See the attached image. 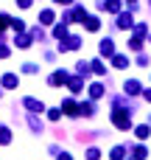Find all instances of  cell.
Returning a JSON list of instances; mask_svg holds the SVG:
<instances>
[{"instance_id": "obj_1", "label": "cell", "mask_w": 151, "mask_h": 160, "mask_svg": "<svg viewBox=\"0 0 151 160\" xmlns=\"http://www.w3.org/2000/svg\"><path fill=\"white\" fill-rule=\"evenodd\" d=\"M112 124H115L118 129H129V127H132V112H126V110H115V112H112Z\"/></svg>"}, {"instance_id": "obj_2", "label": "cell", "mask_w": 151, "mask_h": 160, "mask_svg": "<svg viewBox=\"0 0 151 160\" xmlns=\"http://www.w3.org/2000/svg\"><path fill=\"white\" fill-rule=\"evenodd\" d=\"M98 51H101V56H109V59H112V56H115V42L106 37V39L98 42Z\"/></svg>"}, {"instance_id": "obj_3", "label": "cell", "mask_w": 151, "mask_h": 160, "mask_svg": "<svg viewBox=\"0 0 151 160\" xmlns=\"http://www.w3.org/2000/svg\"><path fill=\"white\" fill-rule=\"evenodd\" d=\"M123 93H126V96H137V93H140V82H137V79H129V82L123 84Z\"/></svg>"}, {"instance_id": "obj_4", "label": "cell", "mask_w": 151, "mask_h": 160, "mask_svg": "<svg viewBox=\"0 0 151 160\" xmlns=\"http://www.w3.org/2000/svg\"><path fill=\"white\" fill-rule=\"evenodd\" d=\"M78 45H81V39H78V37H67V39L59 45V48H62V51H76Z\"/></svg>"}, {"instance_id": "obj_5", "label": "cell", "mask_w": 151, "mask_h": 160, "mask_svg": "<svg viewBox=\"0 0 151 160\" xmlns=\"http://www.w3.org/2000/svg\"><path fill=\"white\" fill-rule=\"evenodd\" d=\"M59 110H62L64 115H78V104H76V101H70V98H67V101H64Z\"/></svg>"}, {"instance_id": "obj_6", "label": "cell", "mask_w": 151, "mask_h": 160, "mask_svg": "<svg viewBox=\"0 0 151 160\" xmlns=\"http://www.w3.org/2000/svg\"><path fill=\"white\" fill-rule=\"evenodd\" d=\"M112 68H120V70H123V68H129V56L115 53V56H112Z\"/></svg>"}, {"instance_id": "obj_7", "label": "cell", "mask_w": 151, "mask_h": 160, "mask_svg": "<svg viewBox=\"0 0 151 160\" xmlns=\"http://www.w3.org/2000/svg\"><path fill=\"white\" fill-rule=\"evenodd\" d=\"M22 104H25L28 110H34V112H42V110H45V104L36 101V98H22Z\"/></svg>"}, {"instance_id": "obj_8", "label": "cell", "mask_w": 151, "mask_h": 160, "mask_svg": "<svg viewBox=\"0 0 151 160\" xmlns=\"http://www.w3.org/2000/svg\"><path fill=\"white\" fill-rule=\"evenodd\" d=\"M132 25H134L132 14H118V28H132Z\"/></svg>"}, {"instance_id": "obj_9", "label": "cell", "mask_w": 151, "mask_h": 160, "mask_svg": "<svg viewBox=\"0 0 151 160\" xmlns=\"http://www.w3.org/2000/svg\"><path fill=\"white\" fill-rule=\"evenodd\" d=\"M64 82H70V76H67L64 70H56V73L50 76V84H64Z\"/></svg>"}, {"instance_id": "obj_10", "label": "cell", "mask_w": 151, "mask_h": 160, "mask_svg": "<svg viewBox=\"0 0 151 160\" xmlns=\"http://www.w3.org/2000/svg\"><path fill=\"white\" fill-rule=\"evenodd\" d=\"M134 135H137V141H146V138L151 135V127H149V124H140V127L134 129Z\"/></svg>"}, {"instance_id": "obj_11", "label": "cell", "mask_w": 151, "mask_h": 160, "mask_svg": "<svg viewBox=\"0 0 151 160\" xmlns=\"http://www.w3.org/2000/svg\"><path fill=\"white\" fill-rule=\"evenodd\" d=\"M78 115H95V107H92L90 101H81V104H78Z\"/></svg>"}, {"instance_id": "obj_12", "label": "cell", "mask_w": 151, "mask_h": 160, "mask_svg": "<svg viewBox=\"0 0 151 160\" xmlns=\"http://www.w3.org/2000/svg\"><path fill=\"white\" fill-rule=\"evenodd\" d=\"M123 158H126V146H115L109 152V160H123Z\"/></svg>"}, {"instance_id": "obj_13", "label": "cell", "mask_w": 151, "mask_h": 160, "mask_svg": "<svg viewBox=\"0 0 151 160\" xmlns=\"http://www.w3.org/2000/svg\"><path fill=\"white\" fill-rule=\"evenodd\" d=\"M84 22H87V31H98L101 28V20L98 17H84Z\"/></svg>"}, {"instance_id": "obj_14", "label": "cell", "mask_w": 151, "mask_h": 160, "mask_svg": "<svg viewBox=\"0 0 151 160\" xmlns=\"http://www.w3.org/2000/svg\"><path fill=\"white\" fill-rule=\"evenodd\" d=\"M17 82H20V79H17L14 73H6V76H3V87H8V90H11V87H17Z\"/></svg>"}, {"instance_id": "obj_15", "label": "cell", "mask_w": 151, "mask_h": 160, "mask_svg": "<svg viewBox=\"0 0 151 160\" xmlns=\"http://www.w3.org/2000/svg\"><path fill=\"white\" fill-rule=\"evenodd\" d=\"M132 155H134V160H146L149 158V149H146V146H134Z\"/></svg>"}, {"instance_id": "obj_16", "label": "cell", "mask_w": 151, "mask_h": 160, "mask_svg": "<svg viewBox=\"0 0 151 160\" xmlns=\"http://www.w3.org/2000/svg\"><path fill=\"white\" fill-rule=\"evenodd\" d=\"M90 96H92V98H101V96H104V84H98V82H95V84L90 87Z\"/></svg>"}, {"instance_id": "obj_17", "label": "cell", "mask_w": 151, "mask_h": 160, "mask_svg": "<svg viewBox=\"0 0 151 160\" xmlns=\"http://www.w3.org/2000/svg\"><path fill=\"white\" fill-rule=\"evenodd\" d=\"M84 17H87V11H84L81 6H78V8H73V20H76V22H84Z\"/></svg>"}, {"instance_id": "obj_18", "label": "cell", "mask_w": 151, "mask_h": 160, "mask_svg": "<svg viewBox=\"0 0 151 160\" xmlns=\"http://www.w3.org/2000/svg\"><path fill=\"white\" fill-rule=\"evenodd\" d=\"M90 68H92V70H95L98 76H104V73H106V68H104V62H101V59H95V62H92Z\"/></svg>"}, {"instance_id": "obj_19", "label": "cell", "mask_w": 151, "mask_h": 160, "mask_svg": "<svg viewBox=\"0 0 151 160\" xmlns=\"http://www.w3.org/2000/svg\"><path fill=\"white\" fill-rule=\"evenodd\" d=\"M129 48H132V51H140V48H143V39H140V37H132V39H129Z\"/></svg>"}, {"instance_id": "obj_20", "label": "cell", "mask_w": 151, "mask_h": 160, "mask_svg": "<svg viewBox=\"0 0 151 160\" xmlns=\"http://www.w3.org/2000/svg\"><path fill=\"white\" fill-rule=\"evenodd\" d=\"M39 20H42V22H53V11H50V8H45V11L39 14Z\"/></svg>"}, {"instance_id": "obj_21", "label": "cell", "mask_w": 151, "mask_h": 160, "mask_svg": "<svg viewBox=\"0 0 151 160\" xmlns=\"http://www.w3.org/2000/svg\"><path fill=\"white\" fill-rule=\"evenodd\" d=\"M8 25H11V28H14V31H20V34H22V31H25V22H22V20H11V22H8Z\"/></svg>"}, {"instance_id": "obj_22", "label": "cell", "mask_w": 151, "mask_h": 160, "mask_svg": "<svg viewBox=\"0 0 151 160\" xmlns=\"http://www.w3.org/2000/svg\"><path fill=\"white\" fill-rule=\"evenodd\" d=\"M8 141H11V132L6 127H0V143H8Z\"/></svg>"}, {"instance_id": "obj_23", "label": "cell", "mask_w": 151, "mask_h": 160, "mask_svg": "<svg viewBox=\"0 0 151 160\" xmlns=\"http://www.w3.org/2000/svg\"><path fill=\"white\" fill-rule=\"evenodd\" d=\"M76 68H78V76H87V73H90V65H87V62H78Z\"/></svg>"}, {"instance_id": "obj_24", "label": "cell", "mask_w": 151, "mask_h": 160, "mask_svg": "<svg viewBox=\"0 0 151 160\" xmlns=\"http://www.w3.org/2000/svg\"><path fill=\"white\" fill-rule=\"evenodd\" d=\"M59 115H62V110H59V107H53V110H48V118H50V121H59Z\"/></svg>"}, {"instance_id": "obj_25", "label": "cell", "mask_w": 151, "mask_h": 160, "mask_svg": "<svg viewBox=\"0 0 151 160\" xmlns=\"http://www.w3.org/2000/svg\"><path fill=\"white\" fill-rule=\"evenodd\" d=\"M87 160H101V152L98 149H87Z\"/></svg>"}, {"instance_id": "obj_26", "label": "cell", "mask_w": 151, "mask_h": 160, "mask_svg": "<svg viewBox=\"0 0 151 160\" xmlns=\"http://www.w3.org/2000/svg\"><path fill=\"white\" fill-rule=\"evenodd\" d=\"M17 48H31V39H28V37H20V39H17Z\"/></svg>"}, {"instance_id": "obj_27", "label": "cell", "mask_w": 151, "mask_h": 160, "mask_svg": "<svg viewBox=\"0 0 151 160\" xmlns=\"http://www.w3.org/2000/svg\"><path fill=\"white\" fill-rule=\"evenodd\" d=\"M70 90L78 93V90H81V79H70Z\"/></svg>"}, {"instance_id": "obj_28", "label": "cell", "mask_w": 151, "mask_h": 160, "mask_svg": "<svg viewBox=\"0 0 151 160\" xmlns=\"http://www.w3.org/2000/svg\"><path fill=\"white\" fill-rule=\"evenodd\" d=\"M28 124H31V129H34V132H39V129H42V124H39V121H36V118H34V115H31V118H28Z\"/></svg>"}, {"instance_id": "obj_29", "label": "cell", "mask_w": 151, "mask_h": 160, "mask_svg": "<svg viewBox=\"0 0 151 160\" xmlns=\"http://www.w3.org/2000/svg\"><path fill=\"white\" fill-rule=\"evenodd\" d=\"M53 34H56V37H59V39H62V37H64V34H67V25H56V31H53Z\"/></svg>"}, {"instance_id": "obj_30", "label": "cell", "mask_w": 151, "mask_h": 160, "mask_svg": "<svg viewBox=\"0 0 151 160\" xmlns=\"http://www.w3.org/2000/svg\"><path fill=\"white\" fill-rule=\"evenodd\" d=\"M8 22H11V17H8V14H0V31H3Z\"/></svg>"}, {"instance_id": "obj_31", "label": "cell", "mask_w": 151, "mask_h": 160, "mask_svg": "<svg viewBox=\"0 0 151 160\" xmlns=\"http://www.w3.org/2000/svg\"><path fill=\"white\" fill-rule=\"evenodd\" d=\"M56 160H73V158H70L67 152H62V155H59V158H56Z\"/></svg>"}, {"instance_id": "obj_32", "label": "cell", "mask_w": 151, "mask_h": 160, "mask_svg": "<svg viewBox=\"0 0 151 160\" xmlns=\"http://www.w3.org/2000/svg\"><path fill=\"white\" fill-rule=\"evenodd\" d=\"M8 56V48H0V59H6Z\"/></svg>"}, {"instance_id": "obj_33", "label": "cell", "mask_w": 151, "mask_h": 160, "mask_svg": "<svg viewBox=\"0 0 151 160\" xmlns=\"http://www.w3.org/2000/svg\"><path fill=\"white\" fill-rule=\"evenodd\" d=\"M17 3H20L22 8H28V6H31V0H17Z\"/></svg>"}, {"instance_id": "obj_34", "label": "cell", "mask_w": 151, "mask_h": 160, "mask_svg": "<svg viewBox=\"0 0 151 160\" xmlns=\"http://www.w3.org/2000/svg\"><path fill=\"white\" fill-rule=\"evenodd\" d=\"M59 3H62V6H70V3H73V0H59Z\"/></svg>"}, {"instance_id": "obj_35", "label": "cell", "mask_w": 151, "mask_h": 160, "mask_svg": "<svg viewBox=\"0 0 151 160\" xmlns=\"http://www.w3.org/2000/svg\"><path fill=\"white\" fill-rule=\"evenodd\" d=\"M146 98H149V101H151V90H149V93H146Z\"/></svg>"}]
</instances>
